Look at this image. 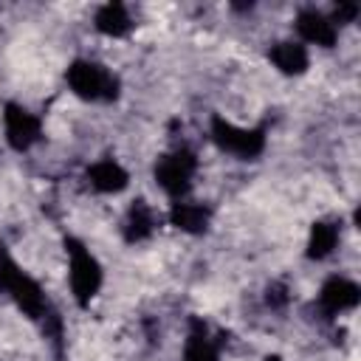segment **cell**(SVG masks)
Instances as JSON below:
<instances>
[{
    "label": "cell",
    "instance_id": "10",
    "mask_svg": "<svg viewBox=\"0 0 361 361\" xmlns=\"http://www.w3.org/2000/svg\"><path fill=\"white\" fill-rule=\"evenodd\" d=\"M271 62H274L282 73L296 76V73H302V71L307 68V51H305V45H299V42H276V45L271 48Z\"/></svg>",
    "mask_w": 361,
    "mask_h": 361
},
{
    "label": "cell",
    "instance_id": "7",
    "mask_svg": "<svg viewBox=\"0 0 361 361\" xmlns=\"http://www.w3.org/2000/svg\"><path fill=\"white\" fill-rule=\"evenodd\" d=\"M361 299V290L355 282L344 279V276H333L322 285V293H319V307L327 313V316H336L341 310H350L355 307Z\"/></svg>",
    "mask_w": 361,
    "mask_h": 361
},
{
    "label": "cell",
    "instance_id": "17",
    "mask_svg": "<svg viewBox=\"0 0 361 361\" xmlns=\"http://www.w3.org/2000/svg\"><path fill=\"white\" fill-rule=\"evenodd\" d=\"M355 11H358L355 6H338V8H336V17H338V20H353Z\"/></svg>",
    "mask_w": 361,
    "mask_h": 361
},
{
    "label": "cell",
    "instance_id": "1",
    "mask_svg": "<svg viewBox=\"0 0 361 361\" xmlns=\"http://www.w3.org/2000/svg\"><path fill=\"white\" fill-rule=\"evenodd\" d=\"M0 290L8 293L14 299V305L34 322H48L54 313L48 310V299L42 293V288L37 285V279H31L14 259L11 254L0 245Z\"/></svg>",
    "mask_w": 361,
    "mask_h": 361
},
{
    "label": "cell",
    "instance_id": "12",
    "mask_svg": "<svg viewBox=\"0 0 361 361\" xmlns=\"http://www.w3.org/2000/svg\"><path fill=\"white\" fill-rule=\"evenodd\" d=\"M169 220L175 228L189 231V234H200L209 226V212L197 203H175L169 212Z\"/></svg>",
    "mask_w": 361,
    "mask_h": 361
},
{
    "label": "cell",
    "instance_id": "15",
    "mask_svg": "<svg viewBox=\"0 0 361 361\" xmlns=\"http://www.w3.org/2000/svg\"><path fill=\"white\" fill-rule=\"evenodd\" d=\"M336 243H338V228H336L333 223H327V220H319V223H313V228H310L307 257L322 259V257H327V254L336 248Z\"/></svg>",
    "mask_w": 361,
    "mask_h": 361
},
{
    "label": "cell",
    "instance_id": "14",
    "mask_svg": "<svg viewBox=\"0 0 361 361\" xmlns=\"http://www.w3.org/2000/svg\"><path fill=\"white\" fill-rule=\"evenodd\" d=\"M155 226V217H152V209L144 203V200H135L127 212V220H124V240L127 243H138L144 237H149Z\"/></svg>",
    "mask_w": 361,
    "mask_h": 361
},
{
    "label": "cell",
    "instance_id": "18",
    "mask_svg": "<svg viewBox=\"0 0 361 361\" xmlns=\"http://www.w3.org/2000/svg\"><path fill=\"white\" fill-rule=\"evenodd\" d=\"M265 361H279V358H276V355H268V358H265Z\"/></svg>",
    "mask_w": 361,
    "mask_h": 361
},
{
    "label": "cell",
    "instance_id": "13",
    "mask_svg": "<svg viewBox=\"0 0 361 361\" xmlns=\"http://www.w3.org/2000/svg\"><path fill=\"white\" fill-rule=\"evenodd\" d=\"M130 14L121 3H104L99 11H96V28L107 37H124L130 31Z\"/></svg>",
    "mask_w": 361,
    "mask_h": 361
},
{
    "label": "cell",
    "instance_id": "6",
    "mask_svg": "<svg viewBox=\"0 0 361 361\" xmlns=\"http://www.w3.org/2000/svg\"><path fill=\"white\" fill-rule=\"evenodd\" d=\"M3 121H6V138H8V144L14 149H20V152L28 149L39 138V121H37V116H31L20 104H6Z\"/></svg>",
    "mask_w": 361,
    "mask_h": 361
},
{
    "label": "cell",
    "instance_id": "11",
    "mask_svg": "<svg viewBox=\"0 0 361 361\" xmlns=\"http://www.w3.org/2000/svg\"><path fill=\"white\" fill-rule=\"evenodd\" d=\"M87 178H90V183L99 192H121L127 186V172L116 161H99V164H93L87 169Z\"/></svg>",
    "mask_w": 361,
    "mask_h": 361
},
{
    "label": "cell",
    "instance_id": "16",
    "mask_svg": "<svg viewBox=\"0 0 361 361\" xmlns=\"http://www.w3.org/2000/svg\"><path fill=\"white\" fill-rule=\"evenodd\" d=\"M265 299H268V305H276V307H279V305H285V302H288L285 285H271V288H268V296H265Z\"/></svg>",
    "mask_w": 361,
    "mask_h": 361
},
{
    "label": "cell",
    "instance_id": "9",
    "mask_svg": "<svg viewBox=\"0 0 361 361\" xmlns=\"http://www.w3.org/2000/svg\"><path fill=\"white\" fill-rule=\"evenodd\" d=\"M217 344L209 336V327L200 319H192L189 336H186V347H183V361H217Z\"/></svg>",
    "mask_w": 361,
    "mask_h": 361
},
{
    "label": "cell",
    "instance_id": "5",
    "mask_svg": "<svg viewBox=\"0 0 361 361\" xmlns=\"http://www.w3.org/2000/svg\"><path fill=\"white\" fill-rule=\"evenodd\" d=\"M192 175H195V155L186 152V149L169 152V155H164V158L155 164V180H158V186H161L166 195H172V197L183 195V192L189 189Z\"/></svg>",
    "mask_w": 361,
    "mask_h": 361
},
{
    "label": "cell",
    "instance_id": "2",
    "mask_svg": "<svg viewBox=\"0 0 361 361\" xmlns=\"http://www.w3.org/2000/svg\"><path fill=\"white\" fill-rule=\"evenodd\" d=\"M68 85L71 90L79 96V99H87V102H110L118 96V79L96 65V62H87V59H76L71 68H68Z\"/></svg>",
    "mask_w": 361,
    "mask_h": 361
},
{
    "label": "cell",
    "instance_id": "8",
    "mask_svg": "<svg viewBox=\"0 0 361 361\" xmlns=\"http://www.w3.org/2000/svg\"><path fill=\"white\" fill-rule=\"evenodd\" d=\"M296 31H299V37H302L305 42H310V45H333V42H336V28H333V23H330L324 14H319V11H302V14L296 17Z\"/></svg>",
    "mask_w": 361,
    "mask_h": 361
},
{
    "label": "cell",
    "instance_id": "4",
    "mask_svg": "<svg viewBox=\"0 0 361 361\" xmlns=\"http://www.w3.org/2000/svg\"><path fill=\"white\" fill-rule=\"evenodd\" d=\"M212 138L220 149H226L237 158H257L265 149L262 130H245V127H237L220 116L212 118Z\"/></svg>",
    "mask_w": 361,
    "mask_h": 361
},
{
    "label": "cell",
    "instance_id": "3",
    "mask_svg": "<svg viewBox=\"0 0 361 361\" xmlns=\"http://www.w3.org/2000/svg\"><path fill=\"white\" fill-rule=\"evenodd\" d=\"M65 248H68V265H71V271H68V276H71V290H73V296H76V302L79 305H87L96 293H99V288H102V265H99V259L79 243V240H65Z\"/></svg>",
    "mask_w": 361,
    "mask_h": 361
}]
</instances>
